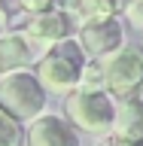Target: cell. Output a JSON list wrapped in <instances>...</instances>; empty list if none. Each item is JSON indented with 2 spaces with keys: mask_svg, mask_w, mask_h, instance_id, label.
Masks as SVG:
<instances>
[{
  "mask_svg": "<svg viewBox=\"0 0 143 146\" xmlns=\"http://www.w3.org/2000/svg\"><path fill=\"white\" fill-rule=\"evenodd\" d=\"M18 143H21V125L0 110V146H18Z\"/></svg>",
  "mask_w": 143,
  "mask_h": 146,
  "instance_id": "7c38bea8",
  "label": "cell"
},
{
  "mask_svg": "<svg viewBox=\"0 0 143 146\" xmlns=\"http://www.w3.org/2000/svg\"><path fill=\"white\" fill-rule=\"evenodd\" d=\"M116 116V100L110 98L104 88H73L64 98V119L76 131L85 134H110Z\"/></svg>",
  "mask_w": 143,
  "mask_h": 146,
  "instance_id": "7a4b0ae2",
  "label": "cell"
},
{
  "mask_svg": "<svg viewBox=\"0 0 143 146\" xmlns=\"http://www.w3.org/2000/svg\"><path fill=\"white\" fill-rule=\"evenodd\" d=\"M110 137L116 143L128 146H143V100H119L116 116H113V128Z\"/></svg>",
  "mask_w": 143,
  "mask_h": 146,
  "instance_id": "ba28073f",
  "label": "cell"
},
{
  "mask_svg": "<svg viewBox=\"0 0 143 146\" xmlns=\"http://www.w3.org/2000/svg\"><path fill=\"white\" fill-rule=\"evenodd\" d=\"M76 43H79V49L85 52V58H107L110 52L122 49V43H125V27H122L119 15L116 18H104V21L79 27Z\"/></svg>",
  "mask_w": 143,
  "mask_h": 146,
  "instance_id": "5b68a950",
  "label": "cell"
},
{
  "mask_svg": "<svg viewBox=\"0 0 143 146\" xmlns=\"http://www.w3.org/2000/svg\"><path fill=\"white\" fill-rule=\"evenodd\" d=\"M61 12L73 27H85L104 18H116L119 9L113 0H61Z\"/></svg>",
  "mask_w": 143,
  "mask_h": 146,
  "instance_id": "30bf717a",
  "label": "cell"
},
{
  "mask_svg": "<svg viewBox=\"0 0 143 146\" xmlns=\"http://www.w3.org/2000/svg\"><path fill=\"white\" fill-rule=\"evenodd\" d=\"M113 3H116V9H119V12H125V9H128V3H131V0H113Z\"/></svg>",
  "mask_w": 143,
  "mask_h": 146,
  "instance_id": "5bb4252c",
  "label": "cell"
},
{
  "mask_svg": "<svg viewBox=\"0 0 143 146\" xmlns=\"http://www.w3.org/2000/svg\"><path fill=\"white\" fill-rule=\"evenodd\" d=\"M104 82L100 88L113 100H137L143 91V55L137 49H116L107 58H100Z\"/></svg>",
  "mask_w": 143,
  "mask_h": 146,
  "instance_id": "277c9868",
  "label": "cell"
},
{
  "mask_svg": "<svg viewBox=\"0 0 143 146\" xmlns=\"http://www.w3.org/2000/svg\"><path fill=\"white\" fill-rule=\"evenodd\" d=\"M0 36H3V18H0Z\"/></svg>",
  "mask_w": 143,
  "mask_h": 146,
  "instance_id": "2e32d148",
  "label": "cell"
},
{
  "mask_svg": "<svg viewBox=\"0 0 143 146\" xmlns=\"http://www.w3.org/2000/svg\"><path fill=\"white\" fill-rule=\"evenodd\" d=\"M125 15H128V25L131 27H140L143 31V0H131L125 9Z\"/></svg>",
  "mask_w": 143,
  "mask_h": 146,
  "instance_id": "4fadbf2b",
  "label": "cell"
},
{
  "mask_svg": "<svg viewBox=\"0 0 143 146\" xmlns=\"http://www.w3.org/2000/svg\"><path fill=\"white\" fill-rule=\"evenodd\" d=\"M0 110L9 119H15L18 125L21 122L31 125L34 119L43 116L46 91L31 70H15V73H9V76L0 79Z\"/></svg>",
  "mask_w": 143,
  "mask_h": 146,
  "instance_id": "3957f363",
  "label": "cell"
},
{
  "mask_svg": "<svg viewBox=\"0 0 143 146\" xmlns=\"http://www.w3.org/2000/svg\"><path fill=\"white\" fill-rule=\"evenodd\" d=\"M82 64H85V52L79 49L76 40H61V43L49 46L34 64V76L49 94H70L73 88H79L82 82Z\"/></svg>",
  "mask_w": 143,
  "mask_h": 146,
  "instance_id": "6da1fadb",
  "label": "cell"
},
{
  "mask_svg": "<svg viewBox=\"0 0 143 146\" xmlns=\"http://www.w3.org/2000/svg\"><path fill=\"white\" fill-rule=\"evenodd\" d=\"M25 143L27 146H82L76 128L64 116H52V113H43L40 119L31 122Z\"/></svg>",
  "mask_w": 143,
  "mask_h": 146,
  "instance_id": "8992f818",
  "label": "cell"
},
{
  "mask_svg": "<svg viewBox=\"0 0 143 146\" xmlns=\"http://www.w3.org/2000/svg\"><path fill=\"white\" fill-rule=\"evenodd\" d=\"M52 9H61V0H0V18L9 15H43V12H52Z\"/></svg>",
  "mask_w": 143,
  "mask_h": 146,
  "instance_id": "8fae6325",
  "label": "cell"
},
{
  "mask_svg": "<svg viewBox=\"0 0 143 146\" xmlns=\"http://www.w3.org/2000/svg\"><path fill=\"white\" fill-rule=\"evenodd\" d=\"M94 146H113V137H110V140H104V143H94Z\"/></svg>",
  "mask_w": 143,
  "mask_h": 146,
  "instance_id": "9a60e30c",
  "label": "cell"
},
{
  "mask_svg": "<svg viewBox=\"0 0 143 146\" xmlns=\"http://www.w3.org/2000/svg\"><path fill=\"white\" fill-rule=\"evenodd\" d=\"M40 58V46L27 40L25 31H9L0 36V79L15 70H31Z\"/></svg>",
  "mask_w": 143,
  "mask_h": 146,
  "instance_id": "52a82bcc",
  "label": "cell"
},
{
  "mask_svg": "<svg viewBox=\"0 0 143 146\" xmlns=\"http://www.w3.org/2000/svg\"><path fill=\"white\" fill-rule=\"evenodd\" d=\"M73 25L67 21L61 9H52V12H43V15H34L25 21V36L34 40L37 46H55L61 40H70Z\"/></svg>",
  "mask_w": 143,
  "mask_h": 146,
  "instance_id": "9c48e42d",
  "label": "cell"
}]
</instances>
